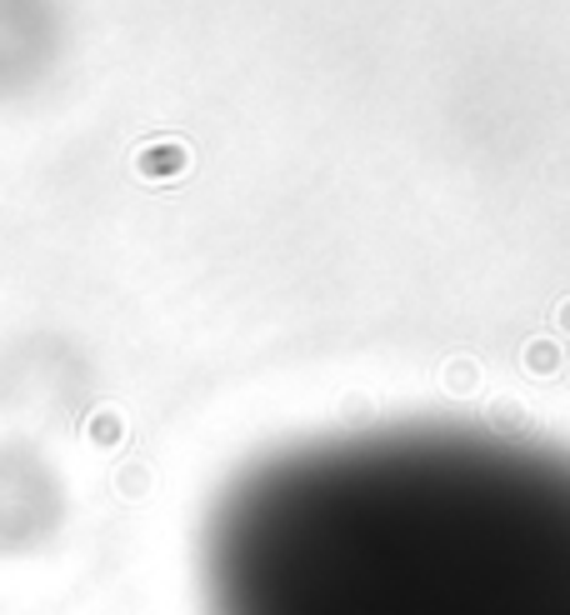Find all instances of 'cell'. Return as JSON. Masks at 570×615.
Listing matches in <instances>:
<instances>
[{"instance_id": "obj_1", "label": "cell", "mask_w": 570, "mask_h": 615, "mask_svg": "<svg viewBox=\"0 0 570 615\" xmlns=\"http://www.w3.org/2000/svg\"><path fill=\"white\" fill-rule=\"evenodd\" d=\"M185 165H191V151L181 141H151L136 155V171L146 181H175V175H185Z\"/></svg>"}, {"instance_id": "obj_2", "label": "cell", "mask_w": 570, "mask_h": 615, "mask_svg": "<svg viewBox=\"0 0 570 615\" xmlns=\"http://www.w3.org/2000/svg\"><path fill=\"white\" fill-rule=\"evenodd\" d=\"M530 366H536V370H550V346H546V341H540V346H530Z\"/></svg>"}, {"instance_id": "obj_3", "label": "cell", "mask_w": 570, "mask_h": 615, "mask_svg": "<svg viewBox=\"0 0 570 615\" xmlns=\"http://www.w3.org/2000/svg\"><path fill=\"white\" fill-rule=\"evenodd\" d=\"M560 321H566V325H570V311H560Z\"/></svg>"}]
</instances>
